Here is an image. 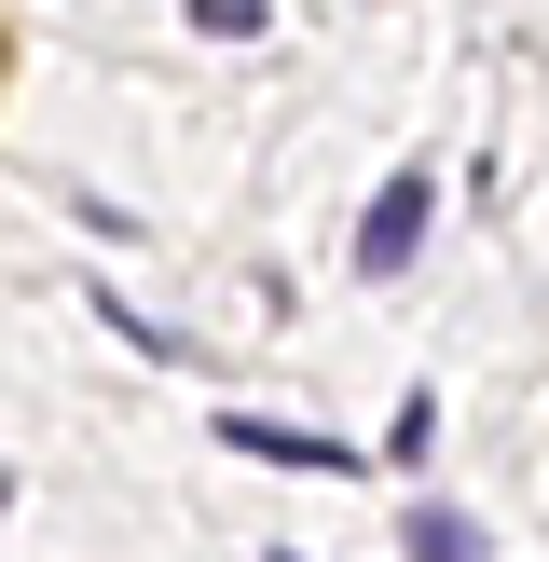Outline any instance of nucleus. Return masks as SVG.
Instances as JSON below:
<instances>
[{
  "instance_id": "nucleus-3",
  "label": "nucleus",
  "mask_w": 549,
  "mask_h": 562,
  "mask_svg": "<svg viewBox=\"0 0 549 562\" xmlns=\"http://www.w3.org/2000/svg\"><path fill=\"white\" fill-rule=\"evenodd\" d=\"M467 549H481V536H467L453 508H412V562H467Z\"/></svg>"
},
{
  "instance_id": "nucleus-5",
  "label": "nucleus",
  "mask_w": 549,
  "mask_h": 562,
  "mask_svg": "<svg viewBox=\"0 0 549 562\" xmlns=\"http://www.w3.org/2000/svg\"><path fill=\"white\" fill-rule=\"evenodd\" d=\"M274 562H302V549H274Z\"/></svg>"
},
{
  "instance_id": "nucleus-1",
  "label": "nucleus",
  "mask_w": 549,
  "mask_h": 562,
  "mask_svg": "<svg viewBox=\"0 0 549 562\" xmlns=\"http://www.w3.org/2000/svg\"><path fill=\"white\" fill-rule=\"evenodd\" d=\"M426 220H439V192H426V179H384V192H371V220H357V274H399L412 247H426Z\"/></svg>"
},
{
  "instance_id": "nucleus-2",
  "label": "nucleus",
  "mask_w": 549,
  "mask_h": 562,
  "mask_svg": "<svg viewBox=\"0 0 549 562\" xmlns=\"http://www.w3.org/2000/svg\"><path fill=\"white\" fill-rule=\"evenodd\" d=\"M220 453H261V467H329V481H344V439H316V426H274V412H220Z\"/></svg>"
},
{
  "instance_id": "nucleus-4",
  "label": "nucleus",
  "mask_w": 549,
  "mask_h": 562,
  "mask_svg": "<svg viewBox=\"0 0 549 562\" xmlns=\"http://www.w3.org/2000/svg\"><path fill=\"white\" fill-rule=\"evenodd\" d=\"M192 27L206 42H261V0H192Z\"/></svg>"
}]
</instances>
